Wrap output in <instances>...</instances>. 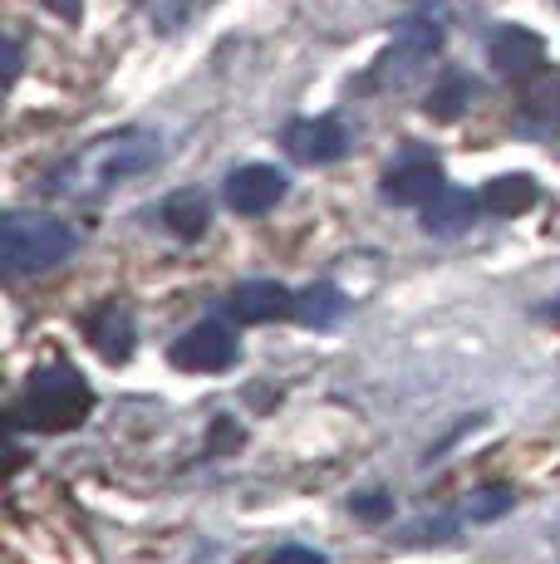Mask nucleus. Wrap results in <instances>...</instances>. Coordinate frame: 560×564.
<instances>
[{
	"instance_id": "f257e3e1",
	"label": "nucleus",
	"mask_w": 560,
	"mask_h": 564,
	"mask_svg": "<svg viewBox=\"0 0 560 564\" xmlns=\"http://www.w3.org/2000/svg\"><path fill=\"white\" fill-rule=\"evenodd\" d=\"M158 162V138L153 133H114L89 143L79 158H69L64 167L50 177V187L64 197H94V192H109L114 182H128L138 172H148Z\"/></svg>"
},
{
	"instance_id": "f03ea898",
	"label": "nucleus",
	"mask_w": 560,
	"mask_h": 564,
	"mask_svg": "<svg viewBox=\"0 0 560 564\" xmlns=\"http://www.w3.org/2000/svg\"><path fill=\"white\" fill-rule=\"evenodd\" d=\"M89 412H94V388L74 368H40L25 383L20 403L10 408V427L74 432L89 422Z\"/></svg>"
},
{
	"instance_id": "7ed1b4c3",
	"label": "nucleus",
	"mask_w": 560,
	"mask_h": 564,
	"mask_svg": "<svg viewBox=\"0 0 560 564\" xmlns=\"http://www.w3.org/2000/svg\"><path fill=\"white\" fill-rule=\"evenodd\" d=\"M74 251V231L55 216H35V212H10L0 226V260L6 275H35V270L60 265Z\"/></svg>"
},
{
	"instance_id": "20e7f679",
	"label": "nucleus",
	"mask_w": 560,
	"mask_h": 564,
	"mask_svg": "<svg viewBox=\"0 0 560 564\" xmlns=\"http://www.w3.org/2000/svg\"><path fill=\"white\" fill-rule=\"evenodd\" d=\"M438 50H443V25H438L433 15H408V20H398L389 50L379 54V69L374 74H379V79L403 84V79H413V74L423 69Z\"/></svg>"
},
{
	"instance_id": "39448f33",
	"label": "nucleus",
	"mask_w": 560,
	"mask_h": 564,
	"mask_svg": "<svg viewBox=\"0 0 560 564\" xmlns=\"http://www.w3.org/2000/svg\"><path fill=\"white\" fill-rule=\"evenodd\" d=\"M443 187H448L443 162H438L433 153H423V148H408L398 162H389V172H384V182H379L384 202H394V206H423V202H433Z\"/></svg>"
},
{
	"instance_id": "423d86ee",
	"label": "nucleus",
	"mask_w": 560,
	"mask_h": 564,
	"mask_svg": "<svg viewBox=\"0 0 560 564\" xmlns=\"http://www.w3.org/2000/svg\"><path fill=\"white\" fill-rule=\"evenodd\" d=\"M172 368L182 373H226L236 364V334L226 324L207 319V324H192L177 344H172Z\"/></svg>"
},
{
	"instance_id": "0eeeda50",
	"label": "nucleus",
	"mask_w": 560,
	"mask_h": 564,
	"mask_svg": "<svg viewBox=\"0 0 560 564\" xmlns=\"http://www.w3.org/2000/svg\"><path fill=\"white\" fill-rule=\"evenodd\" d=\"M286 192H290V177L271 167V162H246V167H236L226 177V206L236 216H266L276 202H286Z\"/></svg>"
},
{
	"instance_id": "6e6552de",
	"label": "nucleus",
	"mask_w": 560,
	"mask_h": 564,
	"mask_svg": "<svg viewBox=\"0 0 560 564\" xmlns=\"http://www.w3.org/2000/svg\"><path fill=\"white\" fill-rule=\"evenodd\" d=\"M280 143H286V153L295 162H305V167H325V162H340L349 153V128H344L340 118H295Z\"/></svg>"
},
{
	"instance_id": "1a4fd4ad",
	"label": "nucleus",
	"mask_w": 560,
	"mask_h": 564,
	"mask_svg": "<svg viewBox=\"0 0 560 564\" xmlns=\"http://www.w3.org/2000/svg\"><path fill=\"white\" fill-rule=\"evenodd\" d=\"M487 59L502 79H531L546 64V40L526 25H502V30H492V40H487Z\"/></svg>"
},
{
	"instance_id": "9d476101",
	"label": "nucleus",
	"mask_w": 560,
	"mask_h": 564,
	"mask_svg": "<svg viewBox=\"0 0 560 564\" xmlns=\"http://www.w3.org/2000/svg\"><path fill=\"white\" fill-rule=\"evenodd\" d=\"M84 334H89L94 354H99L104 364H128V359H133L138 324H133V310H128L123 300H104V305L89 314Z\"/></svg>"
},
{
	"instance_id": "9b49d317",
	"label": "nucleus",
	"mask_w": 560,
	"mask_h": 564,
	"mask_svg": "<svg viewBox=\"0 0 560 564\" xmlns=\"http://www.w3.org/2000/svg\"><path fill=\"white\" fill-rule=\"evenodd\" d=\"M226 310H231L236 324H266V319L295 314V295L280 280H246V285H236L226 295Z\"/></svg>"
},
{
	"instance_id": "f8f14e48",
	"label": "nucleus",
	"mask_w": 560,
	"mask_h": 564,
	"mask_svg": "<svg viewBox=\"0 0 560 564\" xmlns=\"http://www.w3.org/2000/svg\"><path fill=\"white\" fill-rule=\"evenodd\" d=\"M477 212H482V197H472V192H462V187H443L433 202H423V231L428 236H462L472 221H477Z\"/></svg>"
},
{
	"instance_id": "ddd939ff",
	"label": "nucleus",
	"mask_w": 560,
	"mask_h": 564,
	"mask_svg": "<svg viewBox=\"0 0 560 564\" xmlns=\"http://www.w3.org/2000/svg\"><path fill=\"white\" fill-rule=\"evenodd\" d=\"M163 226L177 236V241H197V236H207V226H212L207 192H197V187L172 192V197L163 202Z\"/></svg>"
},
{
	"instance_id": "4468645a",
	"label": "nucleus",
	"mask_w": 560,
	"mask_h": 564,
	"mask_svg": "<svg viewBox=\"0 0 560 564\" xmlns=\"http://www.w3.org/2000/svg\"><path fill=\"white\" fill-rule=\"evenodd\" d=\"M536 197H541V187H536L526 172H506V177H492L487 187H482V212L487 216H521L536 206Z\"/></svg>"
},
{
	"instance_id": "2eb2a0df",
	"label": "nucleus",
	"mask_w": 560,
	"mask_h": 564,
	"mask_svg": "<svg viewBox=\"0 0 560 564\" xmlns=\"http://www.w3.org/2000/svg\"><path fill=\"white\" fill-rule=\"evenodd\" d=\"M472 99H477V79H472V74H462V69H448L443 79L433 84V94H428L423 108L438 118V123H452V118L467 113Z\"/></svg>"
},
{
	"instance_id": "dca6fc26",
	"label": "nucleus",
	"mask_w": 560,
	"mask_h": 564,
	"mask_svg": "<svg viewBox=\"0 0 560 564\" xmlns=\"http://www.w3.org/2000/svg\"><path fill=\"white\" fill-rule=\"evenodd\" d=\"M344 305H349V300H344L335 285H310L295 295V319L305 324V329H330V324L344 319Z\"/></svg>"
},
{
	"instance_id": "f3484780",
	"label": "nucleus",
	"mask_w": 560,
	"mask_h": 564,
	"mask_svg": "<svg viewBox=\"0 0 560 564\" xmlns=\"http://www.w3.org/2000/svg\"><path fill=\"white\" fill-rule=\"evenodd\" d=\"M502 511H511V491H506V486H487V491H477V501L467 506L472 520H497Z\"/></svg>"
},
{
	"instance_id": "a211bd4d",
	"label": "nucleus",
	"mask_w": 560,
	"mask_h": 564,
	"mask_svg": "<svg viewBox=\"0 0 560 564\" xmlns=\"http://www.w3.org/2000/svg\"><path fill=\"white\" fill-rule=\"evenodd\" d=\"M241 442H246V432L236 427L231 417H217V422H212V442H207V457H222V452L241 447Z\"/></svg>"
},
{
	"instance_id": "6ab92c4d",
	"label": "nucleus",
	"mask_w": 560,
	"mask_h": 564,
	"mask_svg": "<svg viewBox=\"0 0 560 564\" xmlns=\"http://www.w3.org/2000/svg\"><path fill=\"white\" fill-rule=\"evenodd\" d=\"M354 516H364V520L394 516V496H389V491H364V496H354Z\"/></svg>"
},
{
	"instance_id": "aec40b11",
	"label": "nucleus",
	"mask_w": 560,
	"mask_h": 564,
	"mask_svg": "<svg viewBox=\"0 0 560 564\" xmlns=\"http://www.w3.org/2000/svg\"><path fill=\"white\" fill-rule=\"evenodd\" d=\"M271 564H330L320 550H305V545H280L276 555H271Z\"/></svg>"
},
{
	"instance_id": "412c9836",
	"label": "nucleus",
	"mask_w": 560,
	"mask_h": 564,
	"mask_svg": "<svg viewBox=\"0 0 560 564\" xmlns=\"http://www.w3.org/2000/svg\"><path fill=\"white\" fill-rule=\"evenodd\" d=\"M6 79H10V84L20 79V40H15V35L6 40Z\"/></svg>"
},
{
	"instance_id": "4be33fe9",
	"label": "nucleus",
	"mask_w": 560,
	"mask_h": 564,
	"mask_svg": "<svg viewBox=\"0 0 560 564\" xmlns=\"http://www.w3.org/2000/svg\"><path fill=\"white\" fill-rule=\"evenodd\" d=\"M55 15H64V20H79L84 15V0H45Z\"/></svg>"
},
{
	"instance_id": "5701e85b",
	"label": "nucleus",
	"mask_w": 560,
	"mask_h": 564,
	"mask_svg": "<svg viewBox=\"0 0 560 564\" xmlns=\"http://www.w3.org/2000/svg\"><path fill=\"white\" fill-rule=\"evenodd\" d=\"M551 319H556V324H560V300H556V305H551Z\"/></svg>"
},
{
	"instance_id": "b1692460",
	"label": "nucleus",
	"mask_w": 560,
	"mask_h": 564,
	"mask_svg": "<svg viewBox=\"0 0 560 564\" xmlns=\"http://www.w3.org/2000/svg\"><path fill=\"white\" fill-rule=\"evenodd\" d=\"M413 6H433V0H413Z\"/></svg>"
}]
</instances>
